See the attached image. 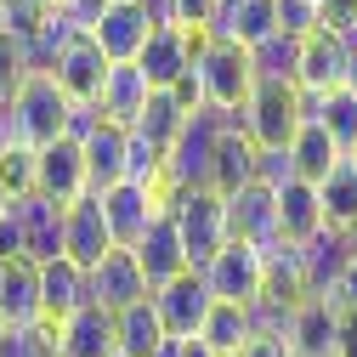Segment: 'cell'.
<instances>
[{
    "instance_id": "cell-1",
    "label": "cell",
    "mask_w": 357,
    "mask_h": 357,
    "mask_svg": "<svg viewBox=\"0 0 357 357\" xmlns=\"http://www.w3.org/2000/svg\"><path fill=\"white\" fill-rule=\"evenodd\" d=\"M6 119H12V142L40 153V148H52L68 137V119H74V102L57 91V79L46 68H29V79L12 91L6 102Z\"/></svg>"
},
{
    "instance_id": "cell-2",
    "label": "cell",
    "mask_w": 357,
    "mask_h": 357,
    "mask_svg": "<svg viewBox=\"0 0 357 357\" xmlns=\"http://www.w3.org/2000/svg\"><path fill=\"white\" fill-rule=\"evenodd\" d=\"M193 79H199L204 114H215V119H238L244 102L255 97V85H261L250 52L233 46V40H210V46L199 52V63H193Z\"/></svg>"
},
{
    "instance_id": "cell-3",
    "label": "cell",
    "mask_w": 357,
    "mask_h": 357,
    "mask_svg": "<svg viewBox=\"0 0 357 357\" xmlns=\"http://www.w3.org/2000/svg\"><path fill=\"white\" fill-rule=\"evenodd\" d=\"M238 125H244V137L255 142V153H289L295 130L306 125V97L295 91V85H284V79H261L255 97L238 114Z\"/></svg>"
},
{
    "instance_id": "cell-4",
    "label": "cell",
    "mask_w": 357,
    "mask_h": 357,
    "mask_svg": "<svg viewBox=\"0 0 357 357\" xmlns=\"http://www.w3.org/2000/svg\"><path fill=\"white\" fill-rule=\"evenodd\" d=\"M165 215L176 221V238H182L193 273H199L221 244H227V199L210 193V188H176V193L165 199Z\"/></svg>"
},
{
    "instance_id": "cell-5",
    "label": "cell",
    "mask_w": 357,
    "mask_h": 357,
    "mask_svg": "<svg viewBox=\"0 0 357 357\" xmlns=\"http://www.w3.org/2000/svg\"><path fill=\"white\" fill-rule=\"evenodd\" d=\"M210 40H215V34H204V29L188 34V29H176V23H153L148 46H142V57H137V68H142V79H148V91H170V85H182Z\"/></svg>"
},
{
    "instance_id": "cell-6",
    "label": "cell",
    "mask_w": 357,
    "mask_h": 357,
    "mask_svg": "<svg viewBox=\"0 0 357 357\" xmlns=\"http://www.w3.org/2000/svg\"><path fill=\"white\" fill-rule=\"evenodd\" d=\"M204 284H210V295L215 301H227V306H250L255 312V301H261V289H266V255L261 250H250V244H221L204 266Z\"/></svg>"
},
{
    "instance_id": "cell-7",
    "label": "cell",
    "mask_w": 357,
    "mask_h": 357,
    "mask_svg": "<svg viewBox=\"0 0 357 357\" xmlns=\"http://www.w3.org/2000/svg\"><path fill=\"white\" fill-rule=\"evenodd\" d=\"M153 23H159V17H153L148 0H108L85 34H91V46H97L108 63H137L142 46H148V34H153Z\"/></svg>"
},
{
    "instance_id": "cell-8",
    "label": "cell",
    "mask_w": 357,
    "mask_h": 357,
    "mask_svg": "<svg viewBox=\"0 0 357 357\" xmlns=\"http://www.w3.org/2000/svg\"><path fill=\"white\" fill-rule=\"evenodd\" d=\"M346 68H351V40L318 29V34H306L301 52H295V91L306 102H318V97H329V91L346 85Z\"/></svg>"
},
{
    "instance_id": "cell-9",
    "label": "cell",
    "mask_w": 357,
    "mask_h": 357,
    "mask_svg": "<svg viewBox=\"0 0 357 357\" xmlns=\"http://www.w3.org/2000/svg\"><path fill=\"white\" fill-rule=\"evenodd\" d=\"M46 74L57 79V91H63L74 108H97L102 79H108V57L91 46V34H68L63 46H57V57H52Z\"/></svg>"
},
{
    "instance_id": "cell-10",
    "label": "cell",
    "mask_w": 357,
    "mask_h": 357,
    "mask_svg": "<svg viewBox=\"0 0 357 357\" xmlns=\"http://www.w3.org/2000/svg\"><path fill=\"white\" fill-rule=\"evenodd\" d=\"M97 204H102V221H108L114 250H137V244H142V233L165 215V193L137 188V182H119V188L97 193Z\"/></svg>"
},
{
    "instance_id": "cell-11",
    "label": "cell",
    "mask_w": 357,
    "mask_h": 357,
    "mask_svg": "<svg viewBox=\"0 0 357 357\" xmlns=\"http://www.w3.org/2000/svg\"><path fill=\"white\" fill-rule=\"evenodd\" d=\"M12 227H17V261L29 266H46V261H63V204L52 199H12Z\"/></svg>"
},
{
    "instance_id": "cell-12",
    "label": "cell",
    "mask_w": 357,
    "mask_h": 357,
    "mask_svg": "<svg viewBox=\"0 0 357 357\" xmlns=\"http://www.w3.org/2000/svg\"><path fill=\"white\" fill-rule=\"evenodd\" d=\"M148 301H153V312H159V324H165L170 340H199V329H204V318H210V306H215L204 273H182V278H170V284L153 289Z\"/></svg>"
},
{
    "instance_id": "cell-13",
    "label": "cell",
    "mask_w": 357,
    "mask_h": 357,
    "mask_svg": "<svg viewBox=\"0 0 357 357\" xmlns=\"http://www.w3.org/2000/svg\"><path fill=\"white\" fill-rule=\"evenodd\" d=\"M261 176V153H255V142L244 137V125L238 119H221V130H215V153H210V176H204V188L210 193H238V188H250Z\"/></svg>"
},
{
    "instance_id": "cell-14",
    "label": "cell",
    "mask_w": 357,
    "mask_h": 357,
    "mask_svg": "<svg viewBox=\"0 0 357 357\" xmlns=\"http://www.w3.org/2000/svg\"><path fill=\"white\" fill-rule=\"evenodd\" d=\"M34 193L52 199V204H63V210L91 193V182H85V153H79L74 137H63V142H52V148L34 153Z\"/></svg>"
},
{
    "instance_id": "cell-15",
    "label": "cell",
    "mask_w": 357,
    "mask_h": 357,
    "mask_svg": "<svg viewBox=\"0 0 357 357\" xmlns=\"http://www.w3.org/2000/svg\"><path fill=\"white\" fill-rule=\"evenodd\" d=\"M227 238L250 244V250H278V210H273V188L250 182L238 193H227Z\"/></svg>"
},
{
    "instance_id": "cell-16",
    "label": "cell",
    "mask_w": 357,
    "mask_h": 357,
    "mask_svg": "<svg viewBox=\"0 0 357 357\" xmlns=\"http://www.w3.org/2000/svg\"><path fill=\"white\" fill-rule=\"evenodd\" d=\"M273 210H278V244L284 250H312L324 238V210H318V188L312 182H278L273 188Z\"/></svg>"
},
{
    "instance_id": "cell-17",
    "label": "cell",
    "mask_w": 357,
    "mask_h": 357,
    "mask_svg": "<svg viewBox=\"0 0 357 357\" xmlns=\"http://www.w3.org/2000/svg\"><path fill=\"white\" fill-rule=\"evenodd\" d=\"M85 289H91V306H102V312H125V306L148 301L142 266H137V255H130V250H108L91 273H85Z\"/></svg>"
},
{
    "instance_id": "cell-18",
    "label": "cell",
    "mask_w": 357,
    "mask_h": 357,
    "mask_svg": "<svg viewBox=\"0 0 357 357\" xmlns=\"http://www.w3.org/2000/svg\"><path fill=\"white\" fill-rule=\"evenodd\" d=\"M114 250V238H108V221H102V204L85 193V199H74L68 210H63V261H74L79 273H91V266L102 261Z\"/></svg>"
},
{
    "instance_id": "cell-19",
    "label": "cell",
    "mask_w": 357,
    "mask_h": 357,
    "mask_svg": "<svg viewBox=\"0 0 357 357\" xmlns=\"http://www.w3.org/2000/svg\"><path fill=\"white\" fill-rule=\"evenodd\" d=\"M40 324H46V312H40V266L0 261V329L23 335V329H40Z\"/></svg>"
},
{
    "instance_id": "cell-20",
    "label": "cell",
    "mask_w": 357,
    "mask_h": 357,
    "mask_svg": "<svg viewBox=\"0 0 357 357\" xmlns=\"http://www.w3.org/2000/svg\"><path fill=\"white\" fill-rule=\"evenodd\" d=\"M278 335H284L289 357H335V346H340V318H335L318 295H306L289 318L278 324Z\"/></svg>"
},
{
    "instance_id": "cell-21",
    "label": "cell",
    "mask_w": 357,
    "mask_h": 357,
    "mask_svg": "<svg viewBox=\"0 0 357 357\" xmlns=\"http://www.w3.org/2000/svg\"><path fill=\"white\" fill-rule=\"evenodd\" d=\"M148 79L137 63H108V79H102V97H97V119L114 125V130H137L142 108H148Z\"/></svg>"
},
{
    "instance_id": "cell-22",
    "label": "cell",
    "mask_w": 357,
    "mask_h": 357,
    "mask_svg": "<svg viewBox=\"0 0 357 357\" xmlns=\"http://www.w3.org/2000/svg\"><path fill=\"white\" fill-rule=\"evenodd\" d=\"M130 255H137V266H142V284H148V295H153V289H165L170 278L193 273V266H188V250H182V238H176V221H170V215H159L153 227L142 233V244L130 250Z\"/></svg>"
},
{
    "instance_id": "cell-23",
    "label": "cell",
    "mask_w": 357,
    "mask_h": 357,
    "mask_svg": "<svg viewBox=\"0 0 357 357\" xmlns=\"http://www.w3.org/2000/svg\"><path fill=\"white\" fill-rule=\"evenodd\" d=\"M165 346H170V335L159 324L153 301H137V306L114 312V357H165Z\"/></svg>"
},
{
    "instance_id": "cell-24",
    "label": "cell",
    "mask_w": 357,
    "mask_h": 357,
    "mask_svg": "<svg viewBox=\"0 0 357 357\" xmlns=\"http://www.w3.org/2000/svg\"><path fill=\"white\" fill-rule=\"evenodd\" d=\"M57 357H114V312L79 306L57 324Z\"/></svg>"
},
{
    "instance_id": "cell-25",
    "label": "cell",
    "mask_w": 357,
    "mask_h": 357,
    "mask_svg": "<svg viewBox=\"0 0 357 357\" xmlns=\"http://www.w3.org/2000/svg\"><path fill=\"white\" fill-rule=\"evenodd\" d=\"M79 306H91L85 273L74 261H46V266H40V312H46V324L57 329L63 318H74Z\"/></svg>"
},
{
    "instance_id": "cell-26",
    "label": "cell",
    "mask_w": 357,
    "mask_h": 357,
    "mask_svg": "<svg viewBox=\"0 0 357 357\" xmlns=\"http://www.w3.org/2000/svg\"><path fill=\"white\" fill-rule=\"evenodd\" d=\"M79 153H85V182H91V199L125 182V130H114V125L97 119L91 137H79Z\"/></svg>"
},
{
    "instance_id": "cell-27",
    "label": "cell",
    "mask_w": 357,
    "mask_h": 357,
    "mask_svg": "<svg viewBox=\"0 0 357 357\" xmlns=\"http://www.w3.org/2000/svg\"><path fill=\"white\" fill-rule=\"evenodd\" d=\"M318 210H324V233L346 238L357 227V165L340 159L324 182H318Z\"/></svg>"
},
{
    "instance_id": "cell-28",
    "label": "cell",
    "mask_w": 357,
    "mask_h": 357,
    "mask_svg": "<svg viewBox=\"0 0 357 357\" xmlns=\"http://www.w3.org/2000/svg\"><path fill=\"white\" fill-rule=\"evenodd\" d=\"M210 34H215V40H233V46H244V52H255L261 40L278 34L273 0H233V6H221V17H215Z\"/></svg>"
},
{
    "instance_id": "cell-29",
    "label": "cell",
    "mask_w": 357,
    "mask_h": 357,
    "mask_svg": "<svg viewBox=\"0 0 357 357\" xmlns=\"http://www.w3.org/2000/svg\"><path fill=\"white\" fill-rule=\"evenodd\" d=\"M340 159H346V153L324 137V125H318V119H306V125L295 130V142H289V176H295V182H312V188H318Z\"/></svg>"
},
{
    "instance_id": "cell-30",
    "label": "cell",
    "mask_w": 357,
    "mask_h": 357,
    "mask_svg": "<svg viewBox=\"0 0 357 357\" xmlns=\"http://www.w3.org/2000/svg\"><path fill=\"white\" fill-rule=\"evenodd\" d=\"M250 335H255V312H250V306H227V301H215L210 318H204V329H199V340H204L215 357H238Z\"/></svg>"
},
{
    "instance_id": "cell-31",
    "label": "cell",
    "mask_w": 357,
    "mask_h": 357,
    "mask_svg": "<svg viewBox=\"0 0 357 357\" xmlns=\"http://www.w3.org/2000/svg\"><path fill=\"white\" fill-rule=\"evenodd\" d=\"M188 108L182 102H176L170 91H153L148 97V108H142V119H137V130H130V137H142L148 148H159V153H170L176 148V137H182V130H188Z\"/></svg>"
},
{
    "instance_id": "cell-32",
    "label": "cell",
    "mask_w": 357,
    "mask_h": 357,
    "mask_svg": "<svg viewBox=\"0 0 357 357\" xmlns=\"http://www.w3.org/2000/svg\"><path fill=\"white\" fill-rule=\"evenodd\" d=\"M306 119H318L324 125V137L340 148V153H351L357 148V97L346 91H329V97H318V102H306Z\"/></svg>"
},
{
    "instance_id": "cell-33",
    "label": "cell",
    "mask_w": 357,
    "mask_h": 357,
    "mask_svg": "<svg viewBox=\"0 0 357 357\" xmlns=\"http://www.w3.org/2000/svg\"><path fill=\"white\" fill-rule=\"evenodd\" d=\"M318 6L324 0H273V23L284 40H306V34H318Z\"/></svg>"
},
{
    "instance_id": "cell-34",
    "label": "cell",
    "mask_w": 357,
    "mask_h": 357,
    "mask_svg": "<svg viewBox=\"0 0 357 357\" xmlns=\"http://www.w3.org/2000/svg\"><path fill=\"white\" fill-rule=\"evenodd\" d=\"M23 79H29V46L17 34H0V102H12Z\"/></svg>"
},
{
    "instance_id": "cell-35",
    "label": "cell",
    "mask_w": 357,
    "mask_h": 357,
    "mask_svg": "<svg viewBox=\"0 0 357 357\" xmlns=\"http://www.w3.org/2000/svg\"><path fill=\"white\" fill-rule=\"evenodd\" d=\"M0 188H6V199H29L34 193V153L29 148L0 153Z\"/></svg>"
},
{
    "instance_id": "cell-36",
    "label": "cell",
    "mask_w": 357,
    "mask_h": 357,
    "mask_svg": "<svg viewBox=\"0 0 357 357\" xmlns=\"http://www.w3.org/2000/svg\"><path fill=\"white\" fill-rule=\"evenodd\" d=\"M318 29L351 40V29H357V0H324V6H318Z\"/></svg>"
},
{
    "instance_id": "cell-37",
    "label": "cell",
    "mask_w": 357,
    "mask_h": 357,
    "mask_svg": "<svg viewBox=\"0 0 357 357\" xmlns=\"http://www.w3.org/2000/svg\"><path fill=\"white\" fill-rule=\"evenodd\" d=\"M102 6H108V0H57L52 12H57V17L68 23V29H79V34H85V29L97 23V12H102Z\"/></svg>"
},
{
    "instance_id": "cell-38",
    "label": "cell",
    "mask_w": 357,
    "mask_h": 357,
    "mask_svg": "<svg viewBox=\"0 0 357 357\" xmlns=\"http://www.w3.org/2000/svg\"><path fill=\"white\" fill-rule=\"evenodd\" d=\"M238 357H289V346H284V335L278 329H255L250 340H244V351Z\"/></svg>"
},
{
    "instance_id": "cell-39",
    "label": "cell",
    "mask_w": 357,
    "mask_h": 357,
    "mask_svg": "<svg viewBox=\"0 0 357 357\" xmlns=\"http://www.w3.org/2000/svg\"><path fill=\"white\" fill-rule=\"evenodd\" d=\"M165 357H215V351H210L204 340H170V346H165Z\"/></svg>"
},
{
    "instance_id": "cell-40",
    "label": "cell",
    "mask_w": 357,
    "mask_h": 357,
    "mask_svg": "<svg viewBox=\"0 0 357 357\" xmlns=\"http://www.w3.org/2000/svg\"><path fill=\"white\" fill-rule=\"evenodd\" d=\"M335 357H357V318L340 324V346H335Z\"/></svg>"
},
{
    "instance_id": "cell-41",
    "label": "cell",
    "mask_w": 357,
    "mask_h": 357,
    "mask_svg": "<svg viewBox=\"0 0 357 357\" xmlns=\"http://www.w3.org/2000/svg\"><path fill=\"white\" fill-rule=\"evenodd\" d=\"M17 142H12V119H6V102H0V153H12Z\"/></svg>"
},
{
    "instance_id": "cell-42",
    "label": "cell",
    "mask_w": 357,
    "mask_h": 357,
    "mask_svg": "<svg viewBox=\"0 0 357 357\" xmlns=\"http://www.w3.org/2000/svg\"><path fill=\"white\" fill-rule=\"evenodd\" d=\"M346 91L357 97V52H351V68H346Z\"/></svg>"
},
{
    "instance_id": "cell-43",
    "label": "cell",
    "mask_w": 357,
    "mask_h": 357,
    "mask_svg": "<svg viewBox=\"0 0 357 357\" xmlns=\"http://www.w3.org/2000/svg\"><path fill=\"white\" fill-rule=\"evenodd\" d=\"M29 6H40V12H52V6H57V0H29Z\"/></svg>"
},
{
    "instance_id": "cell-44",
    "label": "cell",
    "mask_w": 357,
    "mask_h": 357,
    "mask_svg": "<svg viewBox=\"0 0 357 357\" xmlns=\"http://www.w3.org/2000/svg\"><path fill=\"white\" fill-rule=\"evenodd\" d=\"M346 244H351V255H357V227H351V233H346Z\"/></svg>"
},
{
    "instance_id": "cell-45",
    "label": "cell",
    "mask_w": 357,
    "mask_h": 357,
    "mask_svg": "<svg viewBox=\"0 0 357 357\" xmlns=\"http://www.w3.org/2000/svg\"><path fill=\"white\" fill-rule=\"evenodd\" d=\"M351 52H357V29H351Z\"/></svg>"
},
{
    "instance_id": "cell-46",
    "label": "cell",
    "mask_w": 357,
    "mask_h": 357,
    "mask_svg": "<svg viewBox=\"0 0 357 357\" xmlns=\"http://www.w3.org/2000/svg\"><path fill=\"white\" fill-rule=\"evenodd\" d=\"M346 159H351V165H357V148H351V153H346Z\"/></svg>"
},
{
    "instance_id": "cell-47",
    "label": "cell",
    "mask_w": 357,
    "mask_h": 357,
    "mask_svg": "<svg viewBox=\"0 0 357 357\" xmlns=\"http://www.w3.org/2000/svg\"><path fill=\"white\" fill-rule=\"evenodd\" d=\"M0 346H6V329H0Z\"/></svg>"
},
{
    "instance_id": "cell-48",
    "label": "cell",
    "mask_w": 357,
    "mask_h": 357,
    "mask_svg": "<svg viewBox=\"0 0 357 357\" xmlns=\"http://www.w3.org/2000/svg\"><path fill=\"white\" fill-rule=\"evenodd\" d=\"M221 6H233V0H221Z\"/></svg>"
}]
</instances>
